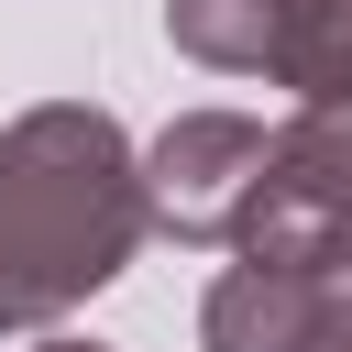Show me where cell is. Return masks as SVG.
Segmentation results:
<instances>
[{
    "label": "cell",
    "instance_id": "8992f818",
    "mask_svg": "<svg viewBox=\"0 0 352 352\" xmlns=\"http://www.w3.org/2000/svg\"><path fill=\"white\" fill-rule=\"evenodd\" d=\"M33 352H110V341H33Z\"/></svg>",
    "mask_w": 352,
    "mask_h": 352
},
{
    "label": "cell",
    "instance_id": "277c9868",
    "mask_svg": "<svg viewBox=\"0 0 352 352\" xmlns=\"http://www.w3.org/2000/svg\"><path fill=\"white\" fill-rule=\"evenodd\" d=\"M297 11L308 0H165V33H176V55H198L220 77H275Z\"/></svg>",
    "mask_w": 352,
    "mask_h": 352
},
{
    "label": "cell",
    "instance_id": "5b68a950",
    "mask_svg": "<svg viewBox=\"0 0 352 352\" xmlns=\"http://www.w3.org/2000/svg\"><path fill=\"white\" fill-rule=\"evenodd\" d=\"M275 88H297V110L319 99H352V0H308L286 55H275Z\"/></svg>",
    "mask_w": 352,
    "mask_h": 352
},
{
    "label": "cell",
    "instance_id": "3957f363",
    "mask_svg": "<svg viewBox=\"0 0 352 352\" xmlns=\"http://www.w3.org/2000/svg\"><path fill=\"white\" fill-rule=\"evenodd\" d=\"M198 352H330V264H220Z\"/></svg>",
    "mask_w": 352,
    "mask_h": 352
},
{
    "label": "cell",
    "instance_id": "6da1fadb",
    "mask_svg": "<svg viewBox=\"0 0 352 352\" xmlns=\"http://www.w3.org/2000/svg\"><path fill=\"white\" fill-rule=\"evenodd\" d=\"M143 154L88 99L0 121V330H55L143 253Z\"/></svg>",
    "mask_w": 352,
    "mask_h": 352
},
{
    "label": "cell",
    "instance_id": "7a4b0ae2",
    "mask_svg": "<svg viewBox=\"0 0 352 352\" xmlns=\"http://www.w3.org/2000/svg\"><path fill=\"white\" fill-rule=\"evenodd\" d=\"M275 132L253 110H176L143 143V220L165 242H242V209L264 187Z\"/></svg>",
    "mask_w": 352,
    "mask_h": 352
}]
</instances>
